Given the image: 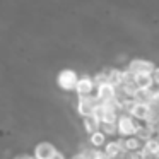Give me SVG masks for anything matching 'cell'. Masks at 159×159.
<instances>
[{
  "label": "cell",
  "mask_w": 159,
  "mask_h": 159,
  "mask_svg": "<svg viewBox=\"0 0 159 159\" xmlns=\"http://www.w3.org/2000/svg\"><path fill=\"white\" fill-rule=\"evenodd\" d=\"M142 123L135 121L130 115L127 113H120L118 115V120H116V132H118V137L121 139H127L132 137V135H137L139 128H140Z\"/></svg>",
  "instance_id": "obj_1"
},
{
  "label": "cell",
  "mask_w": 159,
  "mask_h": 159,
  "mask_svg": "<svg viewBox=\"0 0 159 159\" xmlns=\"http://www.w3.org/2000/svg\"><path fill=\"white\" fill-rule=\"evenodd\" d=\"M77 80H79V75H77L74 70L65 69L57 75V86L62 91H75Z\"/></svg>",
  "instance_id": "obj_2"
},
{
  "label": "cell",
  "mask_w": 159,
  "mask_h": 159,
  "mask_svg": "<svg viewBox=\"0 0 159 159\" xmlns=\"http://www.w3.org/2000/svg\"><path fill=\"white\" fill-rule=\"evenodd\" d=\"M98 104L96 96H86V98H79L77 101V113L80 118H87L94 115V108Z\"/></svg>",
  "instance_id": "obj_3"
},
{
  "label": "cell",
  "mask_w": 159,
  "mask_h": 159,
  "mask_svg": "<svg viewBox=\"0 0 159 159\" xmlns=\"http://www.w3.org/2000/svg\"><path fill=\"white\" fill-rule=\"evenodd\" d=\"M58 151L52 142L48 140H41L34 145V151H33V157L34 159H52L53 154Z\"/></svg>",
  "instance_id": "obj_4"
},
{
  "label": "cell",
  "mask_w": 159,
  "mask_h": 159,
  "mask_svg": "<svg viewBox=\"0 0 159 159\" xmlns=\"http://www.w3.org/2000/svg\"><path fill=\"white\" fill-rule=\"evenodd\" d=\"M94 91H96V86H94L93 77L89 75H82L79 77L75 86V93L79 98H86V96H94Z\"/></svg>",
  "instance_id": "obj_5"
},
{
  "label": "cell",
  "mask_w": 159,
  "mask_h": 159,
  "mask_svg": "<svg viewBox=\"0 0 159 159\" xmlns=\"http://www.w3.org/2000/svg\"><path fill=\"white\" fill-rule=\"evenodd\" d=\"M116 93L118 89L113 87L111 84H101L96 87V99L98 103H111L116 99Z\"/></svg>",
  "instance_id": "obj_6"
},
{
  "label": "cell",
  "mask_w": 159,
  "mask_h": 159,
  "mask_svg": "<svg viewBox=\"0 0 159 159\" xmlns=\"http://www.w3.org/2000/svg\"><path fill=\"white\" fill-rule=\"evenodd\" d=\"M103 154L106 159H116V157H125L123 145H121V139L118 140H108L103 147Z\"/></svg>",
  "instance_id": "obj_7"
},
{
  "label": "cell",
  "mask_w": 159,
  "mask_h": 159,
  "mask_svg": "<svg viewBox=\"0 0 159 159\" xmlns=\"http://www.w3.org/2000/svg\"><path fill=\"white\" fill-rule=\"evenodd\" d=\"M128 72L132 75H137V74H152L154 70V63L149 62V60H142V58H135L128 63Z\"/></svg>",
  "instance_id": "obj_8"
},
{
  "label": "cell",
  "mask_w": 159,
  "mask_h": 159,
  "mask_svg": "<svg viewBox=\"0 0 159 159\" xmlns=\"http://www.w3.org/2000/svg\"><path fill=\"white\" fill-rule=\"evenodd\" d=\"M149 104H144V103H135V101H132V104H130V108H128V111H127V115H130L132 118H134L135 121H145L147 120V116H149Z\"/></svg>",
  "instance_id": "obj_9"
},
{
  "label": "cell",
  "mask_w": 159,
  "mask_h": 159,
  "mask_svg": "<svg viewBox=\"0 0 159 159\" xmlns=\"http://www.w3.org/2000/svg\"><path fill=\"white\" fill-rule=\"evenodd\" d=\"M142 144H144V142H142L137 135H132V137L121 139V145H123V152H125V154H128V152H135V151H140Z\"/></svg>",
  "instance_id": "obj_10"
},
{
  "label": "cell",
  "mask_w": 159,
  "mask_h": 159,
  "mask_svg": "<svg viewBox=\"0 0 159 159\" xmlns=\"http://www.w3.org/2000/svg\"><path fill=\"white\" fill-rule=\"evenodd\" d=\"M134 86L137 89H152L154 82H152L151 74H137V75H134Z\"/></svg>",
  "instance_id": "obj_11"
},
{
  "label": "cell",
  "mask_w": 159,
  "mask_h": 159,
  "mask_svg": "<svg viewBox=\"0 0 159 159\" xmlns=\"http://www.w3.org/2000/svg\"><path fill=\"white\" fill-rule=\"evenodd\" d=\"M82 127H84V130L87 132V134H94V132H98V130H101V121H99V118L98 116H87V118H82Z\"/></svg>",
  "instance_id": "obj_12"
},
{
  "label": "cell",
  "mask_w": 159,
  "mask_h": 159,
  "mask_svg": "<svg viewBox=\"0 0 159 159\" xmlns=\"http://www.w3.org/2000/svg\"><path fill=\"white\" fill-rule=\"evenodd\" d=\"M142 151L145 152V156H147V157H152V159H154V156L157 154V151H159V140H157L156 137L145 140L144 144H142Z\"/></svg>",
  "instance_id": "obj_13"
},
{
  "label": "cell",
  "mask_w": 159,
  "mask_h": 159,
  "mask_svg": "<svg viewBox=\"0 0 159 159\" xmlns=\"http://www.w3.org/2000/svg\"><path fill=\"white\" fill-rule=\"evenodd\" d=\"M108 142V137L103 134L101 130H98V132H94V134H91L89 135V145L93 149H101V147H104V144Z\"/></svg>",
  "instance_id": "obj_14"
},
{
  "label": "cell",
  "mask_w": 159,
  "mask_h": 159,
  "mask_svg": "<svg viewBox=\"0 0 159 159\" xmlns=\"http://www.w3.org/2000/svg\"><path fill=\"white\" fill-rule=\"evenodd\" d=\"M108 74V84H111L113 87H120L121 86V77H123V70H118V69H110L106 70Z\"/></svg>",
  "instance_id": "obj_15"
},
{
  "label": "cell",
  "mask_w": 159,
  "mask_h": 159,
  "mask_svg": "<svg viewBox=\"0 0 159 159\" xmlns=\"http://www.w3.org/2000/svg\"><path fill=\"white\" fill-rule=\"evenodd\" d=\"M151 96H152V89H137L134 93V96H132V101L149 104L151 103Z\"/></svg>",
  "instance_id": "obj_16"
},
{
  "label": "cell",
  "mask_w": 159,
  "mask_h": 159,
  "mask_svg": "<svg viewBox=\"0 0 159 159\" xmlns=\"http://www.w3.org/2000/svg\"><path fill=\"white\" fill-rule=\"evenodd\" d=\"M137 137L140 139L142 142H145V140H149V139H152V137H156V127H152V125H140V128H139V132H137Z\"/></svg>",
  "instance_id": "obj_17"
},
{
  "label": "cell",
  "mask_w": 159,
  "mask_h": 159,
  "mask_svg": "<svg viewBox=\"0 0 159 159\" xmlns=\"http://www.w3.org/2000/svg\"><path fill=\"white\" fill-rule=\"evenodd\" d=\"M101 132H103L106 137H116V123H108V125H101Z\"/></svg>",
  "instance_id": "obj_18"
},
{
  "label": "cell",
  "mask_w": 159,
  "mask_h": 159,
  "mask_svg": "<svg viewBox=\"0 0 159 159\" xmlns=\"http://www.w3.org/2000/svg\"><path fill=\"white\" fill-rule=\"evenodd\" d=\"M125 159H149L147 156H145V152L142 151H135V152H128L127 156H125Z\"/></svg>",
  "instance_id": "obj_19"
},
{
  "label": "cell",
  "mask_w": 159,
  "mask_h": 159,
  "mask_svg": "<svg viewBox=\"0 0 159 159\" xmlns=\"http://www.w3.org/2000/svg\"><path fill=\"white\" fill-rule=\"evenodd\" d=\"M151 77H152V82H154V86H157V89H159V67H154Z\"/></svg>",
  "instance_id": "obj_20"
},
{
  "label": "cell",
  "mask_w": 159,
  "mask_h": 159,
  "mask_svg": "<svg viewBox=\"0 0 159 159\" xmlns=\"http://www.w3.org/2000/svg\"><path fill=\"white\" fill-rule=\"evenodd\" d=\"M52 159H67V157H65V154H63V152L57 151L55 154H53V157H52Z\"/></svg>",
  "instance_id": "obj_21"
},
{
  "label": "cell",
  "mask_w": 159,
  "mask_h": 159,
  "mask_svg": "<svg viewBox=\"0 0 159 159\" xmlns=\"http://www.w3.org/2000/svg\"><path fill=\"white\" fill-rule=\"evenodd\" d=\"M14 159H34L33 156H28V154H21V156H17V157H14Z\"/></svg>",
  "instance_id": "obj_22"
},
{
  "label": "cell",
  "mask_w": 159,
  "mask_h": 159,
  "mask_svg": "<svg viewBox=\"0 0 159 159\" xmlns=\"http://www.w3.org/2000/svg\"><path fill=\"white\" fill-rule=\"evenodd\" d=\"M156 139H157V140H159V123L156 125Z\"/></svg>",
  "instance_id": "obj_23"
},
{
  "label": "cell",
  "mask_w": 159,
  "mask_h": 159,
  "mask_svg": "<svg viewBox=\"0 0 159 159\" xmlns=\"http://www.w3.org/2000/svg\"><path fill=\"white\" fill-rule=\"evenodd\" d=\"M72 159H86V157H84V154H77V156H74Z\"/></svg>",
  "instance_id": "obj_24"
},
{
  "label": "cell",
  "mask_w": 159,
  "mask_h": 159,
  "mask_svg": "<svg viewBox=\"0 0 159 159\" xmlns=\"http://www.w3.org/2000/svg\"><path fill=\"white\" fill-rule=\"evenodd\" d=\"M154 159H159V151H157V154L154 156Z\"/></svg>",
  "instance_id": "obj_25"
},
{
  "label": "cell",
  "mask_w": 159,
  "mask_h": 159,
  "mask_svg": "<svg viewBox=\"0 0 159 159\" xmlns=\"http://www.w3.org/2000/svg\"><path fill=\"white\" fill-rule=\"evenodd\" d=\"M116 159H125V157H116Z\"/></svg>",
  "instance_id": "obj_26"
}]
</instances>
